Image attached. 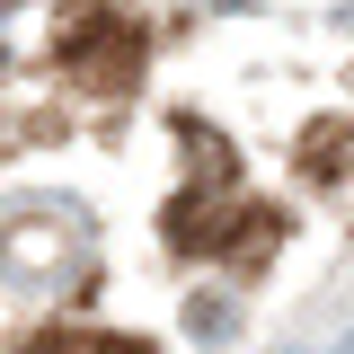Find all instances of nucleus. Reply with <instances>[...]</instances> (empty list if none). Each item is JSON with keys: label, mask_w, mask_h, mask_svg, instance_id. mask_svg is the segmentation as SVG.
Wrapping results in <instances>:
<instances>
[{"label": "nucleus", "mask_w": 354, "mask_h": 354, "mask_svg": "<svg viewBox=\"0 0 354 354\" xmlns=\"http://www.w3.org/2000/svg\"><path fill=\"white\" fill-rule=\"evenodd\" d=\"M53 53H62V71L97 97H124L142 80V53H151V27L133 18V9H106V0H71L62 9V27H53Z\"/></svg>", "instance_id": "obj_1"}, {"label": "nucleus", "mask_w": 354, "mask_h": 354, "mask_svg": "<svg viewBox=\"0 0 354 354\" xmlns=\"http://www.w3.org/2000/svg\"><path fill=\"white\" fill-rule=\"evenodd\" d=\"M160 230L177 257H230V186H186Z\"/></svg>", "instance_id": "obj_2"}, {"label": "nucleus", "mask_w": 354, "mask_h": 354, "mask_svg": "<svg viewBox=\"0 0 354 354\" xmlns=\"http://www.w3.org/2000/svg\"><path fill=\"white\" fill-rule=\"evenodd\" d=\"M27 354H151V346H133V337H97V328H44Z\"/></svg>", "instance_id": "obj_3"}, {"label": "nucleus", "mask_w": 354, "mask_h": 354, "mask_svg": "<svg viewBox=\"0 0 354 354\" xmlns=\"http://www.w3.org/2000/svg\"><path fill=\"white\" fill-rule=\"evenodd\" d=\"M346 151H354V133L337 124V115H319V124L301 133V160H310V177H337V169H346Z\"/></svg>", "instance_id": "obj_4"}, {"label": "nucleus", "mask_w": 354, "mask_h": 354, "mask_svg": "<svg viewBox=\"0 0 354 354\" xmlns=\"http://www.w3.org/2000/svg\"><path fill=\"white\" fill-rule=\"evenodd\" d=\"M0 9H9V0H0Z\"/></svg>", "instance_id": "obj_5"}]
</instances>
